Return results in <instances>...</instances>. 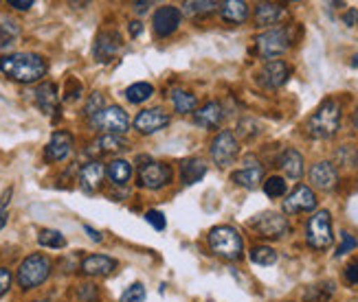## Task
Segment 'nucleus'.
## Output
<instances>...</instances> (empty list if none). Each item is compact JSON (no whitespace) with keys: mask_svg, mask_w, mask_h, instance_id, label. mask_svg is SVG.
Here are the masks:
<instances>
[{"mask_svg":"<svg viewBox=\"0 0 358 302\" xmlns=\"http://www.w3.org/2000/svg\"><path fill=\"white\" fill-rule=\"evenodd\" d=\"M103 176H106V167L99 160L86 163L80 169V188L84 190V193H88V195L97 193V190L101 188Z\"/></svg>","mask_w":358,"mask_h":302,"instance_id":"a211bd4d","label":"nucleus"},{"mask_svg":"<svg viewBox=\"0 0 358 302\" xmlns=\"http://www.w3.org/2000/svg\"><path fill=\"white\" fill-rule=\"evenodd\" d=\"M101 110H103V94H101V92H92V94H90V99H88V103H86V107H84L86 116L92 119L95 114H99Z\"/></svg>","mask_w":358,"mask_h":302,"instance_id":"e433bc0d","label":"nucleus"},{"mask_svg":"<svg viewBox=\"0 0 358 302\" xmlns=\"http://www.w3.org/2000/svg\"><path fill=\"white\" fill-rule=\"evenodd\" d=\"M152 94H154V86L148 82H138V84H132L126 88V99L130 103H145Z\"/></svg>","mask_w":358,"mask_h":302,"instance_id":"473e14b6","label":"nucleus"},{"mask_svg":"<svg viewBox=\"0 0 358 302\" xmlns=\"http://www.w3.org/2000/svg\"><path fill=\"white\" fill-rule=\"evenodd\" d=\"M80 298L86 302H92L97 298V287L95 285H80Z\"/></svg>","mask_w":358,"mask_h":302,"instance_id":"79ce46f5","label":"nucleus"},{"mask_svg":"<svg viewBox=\"0 0 358 302\" xmlns=\"http://www.w3.org/2000/svg\"><path fill=\"white\" fill-rule=\"evenodd\" d=\"M290 46H292V27H275L255 38L257 53L268 61H273L275 57H282Z\"/></svg>","mask_w":358,"mask_h":302,"instance_id":"39448f33","label":"nucleus"},{"mask_svg":"<svg viewBox=\"0 0 358 302\" xmlns=\"http://www.w3.org/2000/svg\"><path fill=\"white\" fill-rule=\"evenodd\" d=\"M169 125V114L161 107H150V110H141L134 119V130L143 136L157 134Z\"/></svg>","mask_w":358,"mask_h":302,"instance_id":"4468645a","label":"nucleus"},{"mask_svg":"<svg viewBox=\"0 0 358 302\" xmlns=\"http://www.w3.org/2000/svg\"><path fill=\"white\" fill-rule=\"evenodd\" d=\"M128 142L123 140L121 136H113V134H103L101 138L95 140V149L92 151H97V153H117V151H123L126 149Z\"/></svg>","mask_w":358,"mask_h":302,"instance_id":"c756f323","label":"nucleus"},{"mask_svg":"<svg viewBox=\"0 0 358 302\" xmlns=\"http://www.w3.org/2000/svg\"><path fill=\"white\" fill-rule=\"evenodd\" d=\"M11 195H13V188H7L5 193H3V197H0V215L7 213V206L11 202Z\"/></svg>","mask_w":358,"mask_h":302,"instance_id":"49530a36","label":"nucleus"},{"mask_svg":"<svg viewBox=\"0 0 358 302\" xmlns=\"http://www.w3.org/2000/svg\"><path fill=\"white\" fill-rule=\"evenodd\" d=\"M73 151V134L71 132H55L44 147V160L46 163H62L66 160Z\"/></svg>","mask_w":358,"mask_h":302,"instance_id":"dca6fc26","label":"nucleus"},{"mask_svg":"<svg viewBox=\"0 0 358 302\" xmlns=\"http://www.w3.org/2000/svg\"><path fill=\"white\" fill-rule=\"evenodd\" d=\"M310 182L317 186L319 190H332L338 182V173L332 163H317L310 169Z\"/></svg>","mask_w":358,"mask_h":302,"instance_id":"aec40b11","label":"nucleus"},{"mask_svg":"<svg viewBox=\"0 0 358 302\" xmlns=\"http://www.w3.org/2000/svg\"><path fill=\"white\" fill-rule=\"evenodd\" d=\"M317 209V195L310 186L299 184L292 193L284 199V213L286 215H299V213H310Z\"/></svg>","mask_w":358,"mask_h":302,"instance_id":"2eb2a0df","label":"nucleus"},{"mask_svg":"<svg viewBox=\"0 0 358 302\" xmlns=\"http://www.w3.org/2000/svg\"><path fill=\"white\" fill-rule=\"evenodd\" d=\"M290 77V66L282 59H273L266 61L262 66V70L257 73V84L262 88H268V90H277L282 88Z\"/></svg>","mask_w":358,"mask_h":302,"instance_id":"f8f14e48","label":"nucleus"},{"mask_svg":"<svg viewBox=\"0 0 358 302\" xmlns=\"http://www.w3.org/2000/svg\"><path fill=\"white\" fill-rule=\"evenodd\" d=\"M345 280L352 285H358V261H354L345 267Z\"/></svg>","mask_w":358,"mask_h":302,"instance_id":"37998d69","label":"nucleus"},{"mask_svg":"<svg viewBox=\"0 0 358 302\" xmlns=\"http://www.w3.org/2000/svg\"><path fill=\"white\" fill-rule=\"evenodd\" d=\"M51 269H53V263L49 257H44V254H29V257L20 263L15 280H18L20 289H24V292L36 289L42 282L49 280Z\"/></svg>","mask_w":358,"mask_h":302,"instance_id":"20e7f679","label":"nucleus"},{"mask_svg":"<svg viewBox=\"0 0 358 302\" xmlns=\"http://www.w3.org/2000/svg\"><path fill=\"white\" fill-rule=\"evenodd\" d=\"M238 134H240V138H253V136L259 134V127H257L255 121H240L238 123Z\"/></svg>","mask_w":358,"mask_h":302,"instance_id":"ea45409f","label":"nucleus"},{"mask_svg":"<svg viewBox=\"0 0 358 302\" xmlns=\"http://www.w3.org/2000/svg\"><path fill=\"white\" fill-rule=\"evenodd\" d=\"M123 49V38L119 31L115 29H106V31H99L97 38H95V44H92V57L99 63H108L113 61Z\"/></svg>","mask_w":358,"mask_h":302,"instance_id":"9b49d317","label":"nucleus"},{"mask_svg":"<svg viewBox=\"0 0 358 302\" xmlns=\"http://www.w3.org/2000/svg\"><path fill=\"white\" fill-rule=\"evenodd\" d=\"M209 248L224 261H240L244 257V239L233 226H215L209 230Z\"/></svg>","mask_w":358,"mask_h":302,"instance_id":"7ed1b4c3","label":"nucleus"},{"mask_svg":"<svg viewBox=\"0 0 358 302\" xmlns=\"http://www.w3.org/2000/svg\"><path fill=\"white\" fill-rule=\"evenodd\" d=\"M306 239H308V246L315 248V250H328L334 243L332 217L328 211H317L313 217L308 219Z\"/></svg>","mask_w":358,"mask_h":302,"instance_id":"423d86ee","label":"nucleus"},{"mask_svg":"<svg viewBox=\"0 0 358 302\" xmlns=\"http://www.w3.org/2000/svg\"><path fill=\"white\" fill-rule=\"evenodd\" d=\"M106 176L115 186H126L132 178V165L123 158H117V160H110L106 167Z\"/></svg>","mask_w":358,"mask_h":302,"instance_id":"a878e982","label":"nucleus"},{"mask_svg":"<svg viewBox=\"0 0 358 302\" xmlns=\"http://www.w3.org/2000/svg\"><path fill=\"white\" fill-rule=\"evenodd\" d=\"M11 282H13V274L11 269L7 267H0V298H3L9 289H11Z\"/></svg>","mask_w":358,"mask_h":302,"instance_id":"a19ab883","label":"nucleus"},{"mask_svg":"<svg viewBox=\"0 0 358 302\" xmlns=\"http://www.w3.org/2000/svg\"><path fill=\"white\" fill-rule=\"evenodd\" d=\"M36 103L42 110L44 114H53L57 112V105H59V94H57V86L51 82H44L38 86L36 90Z\"/></svg>","mask_w":358,"mask_h":302,"instance_id":"4be33fe9","label":"nucleus"},{"mask_svg":"<svg viewBox=\"0 0 358 302\" xmlns=\"http://www.w3.org/2000/svg\"><path fill=\"white\" fill-rule=\"evenodd\" d=\"M332 294H334V282H323V285H315L313 289H308L306 296L310 302H328Z\"/></svg>","mask_w":358,"mask_h":302,"instance_id":"72a5a7b5","label":"nucleus"},{"mask_svg":"<svg viewBox=\"0 0 358 302\" xmlns=\"http://www.w3.org/2000/svg\"><path fill=\"white\" fill-rule=\"evenodd\" d=\"M9 7L18 9V11H27L34 7V0H9Z\"/></svg>","mask_w":358,"mask_h":302,"instance_id":"a18cd8bd","label":"nucleus"},{"mask_svg":"<svg viewBox=\"0 0 358 302\" xmlns=\"http://www.w3.org/2000/svg\"><path fill=\"white\" fill-rule=\"evenodd\" d=\"M90 127L92 130H101L106 134H113V136H121L130 130V116L123 107L110 105V107H103L99 114L90 119Z\"/></svg>","mask_w":358,"mask_h":302,"instance_id":"0eeeda50","label":"nucleus"},{"mask_svg":"<svg viewBox=\"0 0 358 302\" xmlns=\"http://www.w3.org/2000/svg\"><path fill=\"white\" fill-rule=\"evenodd\" d=\"M220 7L222 3H215V0H189V3H182V13L196 18V15H209Z\"/></svg>","mask_w":358,"mask_h":302,"instance_id":"c85d7f7f","label":"nucleus"},{"mask_svg":"<svg viewBox=\"0 0 358 302\" xmlns=\"http://www.w3.org/2000/svg\"><path fill=\"white\" fill-rule=\"evenodd\" d=\"M141 31H143V24L141 22H138V20H132L130 22V36H141Z\"/></svg>","mask_w":358,"mask_h":302,"instance_id":"09e8293b","label":"nucleus"},{"mask_svg":"<svg viewBox=\"0 0 358 302\" xmlns=\"http://www.w3.org/2000/svg\"><path fill=\"white\" fill-rule=\"evenodd\" d=\"M82 274L92 276V278H103V276H110L115 269H117V261L113 257H106V254H90L86 257L80 265Z\"/></svg>","mask_w":358,"mask_h":302,"instance_id":"f3484780","label":"nucleus"},{"mask_svg":"<svg viewBox=\"0 0 358 302\" xmlns=\"http://www.w3.org/2000/svg\"><path fill=\"white\" fill-rule=\"evenodd\" d=\"M279 167L290 180H301L303 176V156L297 149H286L279 158Z\"/></svg>","mask_w":358,"mask_h":302,"instance_id":"393cba45","label":"nucleus"},{"mask_svg":"<svg viewBox=\"0 0 358 302\" xmlns=\"http://www.w3.org/2000/svg\"><path fill=\"white\" fill-rule=\"evenodd\" d=\"M286 180L279 178V176H271L266 182H264V193H266L268 197H282L286 195Z\"/></svg>","mask_w":358,"mask_h":302,"instance_id":"f704fd0d","label":"nucleus"},{"mask_svg":"<svg viewBox=\"0 0 358 302\" xmlns=\"http://www.w3.org/2000/svg\"><path fill=\"white\" fill-rule=\"evenodd\" d=\"M49 70V63L38 53H11L0 57V73L18 84H36Z\"/></svg>","mask_w":358,"mask_h":302,"instance_id":"f257e3e1","label":"nucleus"},{"mask_svg":"<svg viewBox=\"0 0 358 302\" xmlns=\"http://www.w3.org/2000/svg\"><path fill=\"white\" fill-rule=\"evenodd\" d=\"M354 127H356V130H358V112L354 114Z\"/></svg>","mask_w":358,"mask_h":302,"instance_id":"864d4df0","label":"nucleus"},{"mask_svg":"<svg viewBox=\"0 0 358 302\" xmlns=\"http://www.w3.org/2000/svg\"><path fill=\"white\" fill-rule=\"evenodd\" d=\"M148 7H152V3H134V11L136 13H145Z\"/></svg>","mask_w":358,"mask_h":302,"instance_id":"8fccbe9b","label":"nucleus"},{"mask_svg":"<svg viewBox=\"0 0 358 302\" xmlns=\"http://www.w3.org/2000/svg\"><path fill=\"white\" fill-rule=\"evenodd\" d=\"M286 18V7L277 3H259L255 7L257 27H275Z\"/></svg>","mask_w":358,"mask_h":302,"instance_id":"412c9836","label":"nucleus"},{"mask_svg":"<svg viewBox=\"0 0 358 302\" xmlns=\"http://www.w3.org/2000/svg\"><path fill=\"white\" fill-rule=\"evenodd\" d=\"M358 248V241H356V236H352L350 232H341V246L336 250V257H343V254L352 252Z\"/></svg>","mask_w":358,"mask_h":302,"instance_id":"4c0bfd02","label":"nucleus"},{"mask_svg":"<svg viewBox=\"0 0 358 302\" xmlns=\"http://www.w3.org/2000/svg\"><path fill=\"white\" fill-rule=\"evenodd\" d=\"M7 221H9V213H3L0 215V230H3L7 226Z\"/></svg>","mask_w":358,"mask_h":302,"instance_id":"3c124183","label":"nucleus"},{"mask_svg":"<svg viewBox=\"0 0 358 302\" xmlns=\"http://www.w3.org/2000/svg\"><path fill=\"white\" fill-rule=\"evenodd\" d=\"M205 176H207V163L202 158H187L180 165V182L185 186L198 184Z\"/></svg>","mask_w":358,"mask_h":302,"instance_id":"5701e85b","label":"nucleus"},{"mask_svg":"<svg viewBox=\"0 0 358 302\" xmlns=\"http://www.w3.org/2000/svg\"><path fill=\"white\" fill-rule=\"evenodd\" d=\"M338 127H341V103L334 99H328L308 119L306 132L317 140H328L338 132Z\"/></svg>","mask_w":358,"mask_h":302,"instance_id":"f03ea898","label":"nucleus"},{"mask_svg":"<svg viewBox=\"0 0 358 302\" xmlns=\"http://www.w3.org/2000/svg\"><path fill=\"white\" fill-rule=\"evenodd\" d=\"M145 300V287L141 282H132L130 287L121 294V302H143Z\"/></svg>","mask_w":358,"mask_h":302,"instance_id":"c9c22d12","label":"nucleus"},{"mask_svg":"<svg viewBox=\"0 0 358 302\" xmlns=\"http://www.w3.org/2000/svg\"><path fill=\"white\" fill-rule=\"evenodd\" d=\"M352 66H356V68H358V55H354V59H352Z\"/></svg>","mask_w":358,"mask_h":302,"instance_id":"603ef678","label":"nucleus"},{"mask_svg":"<svg viewBox=\"0 0 358 302\" xmlns=\"http://www.w3.org/2000/svg\"><path fill=\"white\" fill-rule=\"evenodd\" d=\"M264 178V169L259 163H251V158H248V165L240 171H236L231 176V180L236 182L238 186L242 188H257V184L262 182Z\"/></svg>","mask_w":358,"mask_h":302,"instance_id":"b1692460","label":"nucleus"},{"mask_svg":"<svg viewBox=\"0 0 358 302\" xmlns=\"http://www.w3.org/2000/svg\"><path fill=\"white\" fill-rule=\"evenodd\" d=\"M248 259H251V263H255V265L271 267L277 263L279 257L271 246H255V248H251V252H248Z\"/></svg>","mask_w":358,"mask_h":302,"instance_id":"7c9ffc66","label":"nucleus"},{"mask_svg":"<svg viewBox=\"0 0 358 302\" xmlns=\"http://www.w3.org/2000/svg\"><path fill=\"white\" fill-rule=\"evenodd\" d=\"M172 167L159 163V160H148L145 165L138 167V186L148 190H161L169 182H172Z\"/></svg>","mask_w":358,"mask_h":302,"instance_id":"1a4fd4ad","label":"nucleus"},{"mask_svg":"<svg viewBox=\"0 0 358 302\" xmlns=\"http://www.w3.org/2000/svg\"><path fill=\"white\" fill-rule=\"evenodd\" d=\"M36 302H42V300H36Z\"/></svg>","mask_w":358,"mask_h":302,"instance_id":"5fc2aeb1","label":"nucleus"},{"mask_svg":"<svg viewBox=\"0 0 358 302\" xmlns=\"http://www.w3.org/2000/svg\"><path fill=\"white\" fill-rule=\"evenodd\" d=\"M167 97H169V101H172V105H174V110L178 114H189V112H196V110H198L196 94L187 92V90L174 88V90H169Z\"/></svg>","mask_w":358,"mask_h":302,"instance_id":"bb28decb","label":"nucleus"},{"mask_svg":"<svg viewBox=\"0 0 358 302\" xmlns=\"http://www.w3.org/2000/svg\"><path fill=\"white\" fill-rule=\"evenodd\" d=\"M343 22L345 27H358V9H348L343 13Z\"/></svg>","mask_w":358,"mask_h":302,"instance_id":"c03bdc74","label":"nucleus"},{"mask_svg":"<svg viewBox=\"0 0 358 302\" xmlns=\"http://www.w3.org/2000/svg\"><path fill=\"white\" fill-rule=\"evenodd\" d=\"M240 153V142L231 130H222L217 132L211 140V160L217 167H229L236 163V158Z\"/></svg>","mask_w":358,"mask_h":302,"instance_id":"6e6552de","label":"nucleus"},{"mask_svg":"<svg viewBox=\"0 0 358 302\" xmlns=\"http://www.w3.org/2000/svg\"><path fill=\"white\" fill-rule=\"evenodd\" d=\"M145 221L148 224L154 228V230H165V226H167V221H165V215L161 213V211H148L145 213Z\"/></svg>","mask_w":358,"mask_h":302,"instance_id":"58836bf2","label":"nucleus"},{"mask_svg":"<svg viewBox=\"0 0 358 302\" xmlns=\"http://www.w3.org/2000/svg\"><path fill=\"white\" fill-rule=\"evenodd\" d=\"M84 230L88 232V236H90L92 241H95V243H101V239H103V236H101V234H99V232H97L95 228H92V226H88V224H86V226H84Z\"/></svg>","mask_w":358,"mask_h":302,"instance_id":"de8ad7c7","label":"nucleus"},{"mask_svg":"<svg viewBox=\"0 0 358 302\" xmlns=\"http://www.w3.org/2000/svg\"><path fill=\"white\" fill-rule=\"evenodd\" d=\"M180 22H182V11L178 7L167 5V7H159L157 11H154L152 29L159 38H169L172 33H176Z\"/></svg>","mask_w":358,"mask_h":302,"instance_id":"ddd939ff","label":"nucleus"},{"mask_svg":"<svg viewBox=\"0 0 358 302\" xmlns=\"http://www.w3.org/2000/svg\"><path fill=\"white\" fill-rule=\"evenodd\" d=\"M224 121V105L217 101H209L194 112V123L205 130H217Z\"/></svg>","mask_w":358,"mask_h":302,"instance_id":"6ab92c4d","label":"nucleus"},{"mask_svg":"<svg viewBox=\"0 0 358 302\" xmlns=\"http://www.w3.org/2000/svg\"><path fill=\"white\" fill-rule=\"evenodd\" d=\"M251 228L259 234V236H266V239H282L290 232V224L284 215L266 211V213H259L251 219Z\"/></svg>","mask_w":358,"mask_h":302,"instance_id":"9d476101","label":"nucleus"},{"mask_svg":"<svg viewBox=\"0 0 358 302\" xmlns=\"http://www.w3.org/2000/svg\"><path fill=\"white\" fill-rule=\"evenodd\" d=\"M38 243L42 248H49V250H62L66 246V236L62 234L59 230H53V228H44L40 230L38 234Z\"/></svg>","mask_w":358,"mask_h":302,"instance_id":"2f4dec72","label":"nucleus"},{"mask_svg":"<svg viewBox=\"0 0 358 302\" xmlns=\"http://www.w3.org/2000/svg\"><path fill=\"white\" fill-rule=\"evenodd\" d=\"M220 15H222V20L231 24H242L248 18V5L244 0H227L220 7Z\"/></svg>","mask_w":358,"mask_h":302,"instance_id":"cd10ccee","label":"nucleus"}]
</instances>
